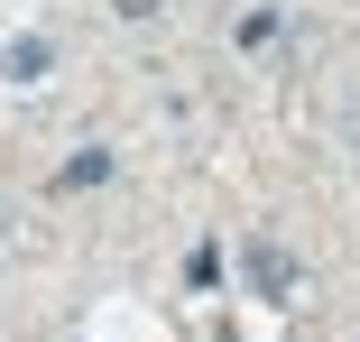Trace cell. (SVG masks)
I'll list each match as a JSON object with an SVG mask.
<instances>
[{
	"instance_id": "cell-1",
	"label": "cell",
	"mask_w": 360,
	"mask_h": 342,
	"mask_svg": "<svg viewBox=\"0 0 360 342\" xmlns=\"http://www.w3.org/2000/svg\"><path fill=\"white\" fill-rule=\"evenodd\" d=\"M0 75L10 84H46V37H10L0 46Z\"/></svg>"
},
{
	"instance_id": "cell-2",
	"label": "cell",
	"mask_w": 360,
	"mask_h": 342,
	"mask_svg": "<svg viewBox=\"0 0 360 342\" xmlns=\"http://www.w3.org/2000/svg\"><path fill=\"white\" fill-rule=\"evenodd\" d=\"M250 278H259V296H286L296 268H286V250H250Z\"/></svg>"
}]
</instances>
